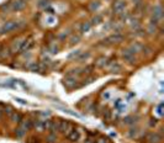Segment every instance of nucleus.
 I'll return each mask as SVG.
<instances>
[{
	"label": "nucleus",
	"instance_id": "nucleus-1",
	"mask_svg": "<svg viewBox=\"0 0 164 143\" xmlns=\"http://www.w3.org/2000/svg\"><path fill=\"white\" fill-rule=\"evenodd\" d=\"M20 26H21L20 22H16V21H8V22H5V24L0 27V35L9 33V32L16 30L17 27H20Z\"/></svg>",
	"mask_w": 164,
	"mask_h": 143
},
{
	"label": "nucleus",
	"instance_id": "nucleus-2",
	"mask_svg": "<svg viewBox=\"0 0 164 143\" xmlns=\"http://www.w3.org/2000/svg\"><path fill=\"white\" fill-rule=\"evenodd\" d=\"M122 40H123V36L116 32V33L111 35V36H109L107 38H105V40H104V45H114V43H120V42H122Z\"/></svg>",
	"mask_w": 164,
	"mask_h": 143
},
{
	"label": "nucleus",
	"instance_id": "nucleus-3",
	"mask_svg": "<svg viewBox=\"0 0 164 143\" xmlns=\"http://www.w3.org/2000/svg\"><path fill=\"white\" fill-rule=\"evenodd\" d=\"M125 9H126V3H125L123 0H117V1L114 3V5H112V10H114V13L117 14V15H120L121 13H123Z\"/></svg>",
	"mask_w": 164,
	"mask_h": 143
},
{
	"label": "nucleus",
	"instance_id": "nucleus-4",
	"mask_svg": "<svg viewBox=\"0 0 164 143\" xmlns=\"http://www.w3.org/2000/svg\"><path fill=\"white\" fill-rule=\"evenodd\" d=\"M162 16H163V9H162V6L157 5V6L154 8V10H153V20H152V24L157 25L158 21L162 19Z\"/></svg>",
	"mask_w": 164,
	"mask_h": 143
},
{
	"label": "nucleus",
	"instance_id": "nucleus-5",
	"mask_svg": "<svg viewBox=\"0 0 164 143\" xmlns=\"http://www.w3.org/2000/svg\"><path fill=\"white\" fill-rule=\"evenodd\" d=\"M67 137H68L69 141L77 142V141H79V138H80V133H79V131H77L75 128H72V129L67 133Z\"/></svg>",
	"mask_w": 164,
	"mask_h": 143
},
{
	"label": "nucleus",
	"instance_id": "nucleus-6",
	"mask_svg": "<svg viewBox=\"0 0 164 143\" xmlns=\"http://www.w3.org/2000/svg\"><path fill=\"white\" fill-rule=\"evenodd\" d=\"M122 57H123L127 62H130V63H134V62H136L134 53H132L130 48H127V49H123V51H122Z\"/></svg>",
	"mask_w": 164,
	"mask_h": 143
},
{
	"label": "nucleus",
	"instance_id": "nucleus-7",
	"mask_svg": "<svg viewBox=\"0 0 164 143\" xmlns=\"http://www.w3.org/2000/svg\"><path fill=\"white\" fill-rule=\"evenodd\" d=\"M73 126L70 125L69 121H59V126H58V131H61L62 133H68Z\"/></svg>",
	"mask_w": 164,
	"mask_h": 143
},
{
	"label": "nucleus",
	"instance_id": "nucleus-8",
	"mask_svg": "<svg viewBox=\"0 0 164 143\" xmlns=\"http://www.w3.org/2000/svg\"><path fill=\"white\" fill-rule=\"evenodd\" d=\"M25 6H26V1H24V0H15L14 3H11L13 11H21Z\"/></svg>",
	"mask_w": 164,
	"mask_h": 143
},
{
	"label": "nucleus",
	"instance_id": "nucleus-9",
	"mask_svg": "<svg viewBox=\"0 0 164 143\" xmlns=\"http://www.w3.org/2000/svg\"><path fill=\"white\" fill-rule=\"evenodd\" d=\"M33 45H35V42H33L32 40H31V41H26V40H25V41L22 42L21 48H20V52H22V53H24V52H29V51L33 47Z\"/></svg>",
	"mask_w": 164,
	"mask_h": 143
},
{
	"label": "nucleus",
	"instance_id": "nucleus-10",
	"mask_svg": "<svg viewBox=\"0 0 164 143\" xmlns=\"http://www.w3.org/2000/svg\"><path fill=\"white\" fill-rule=\"evenodd\" d=\"M64 84L68 88H74L77 85V79L73 75H67V78L64 79Z\"/></svg>",
	"mask_w": 164,
	"mask_h": 143
},
{
	"label": "nucleus",
	"instance_id": "nucleus-11",
	"mask_svg": "<svg viewBox=\"0 0 164 143\" xmlns=\"http://www.w3.org/2000/svg\"><path fill=\"white\" fill-rule=\"evenodd\" d=\"M33 126V122L31 120H22L21 122H20V127L24 128L25 131H29V129H31Z\"/></svg>",
	"mask_w": 164,
	"mask_h": 143
},
{
	"label": "nucleus",
	"instance_id": "nucleus-12",
	"mask_svg": "<svg viewBox=\"0 0 164 143\" xmlns=\"http://www.w3.org/2000/svg\"><path fill=\"white\" fill-rule=\"evenodd\" d=\"M148 141H149L150 143H159L161 141H162V137H161L158 133H150Z\"/></svg>",
	"mask_w": 164,
	"mask_h": 143
},
{
	"label": "nucleus",
	"instance_id": "nucleus-13",
	"mask_svg": "<svg viewBox=\"0 0 164 143\" xmlns=\"http://www.w3.org/2000/svg\"><path fill=\"white\" fill-rule=\"evenodd\" d=\"M10 116H11V120H13L14 122H19V124H20V122L22 121V115L19 113V112H13Z\"/></svg>",
	"mask_w": 164,
	"mask_h": 143
},
{
	"label": "nucleus",
	"instance_id": "nucleus-14",
	"mask_svg": "<svg viewBox=\"0 0 164 143\" xmlns=\"http://www.w3.org/2000/svg\"><path fill=\"white\" fill-rule=\"evenodd\" d=\"M90 27H91V24H90V22H83L82 26H80V32H82V33H85V32H88L90 30Z\"/></svg>",
	"mask_w": 164,
	"mask_h": 143
},
{
	"label": "nucleus",
	"instance_id": "nucleus-15",
	"mask_svg": "<svg viewBox=\"0 0 164 143\" xmlns=\"http://www.w3.org/2000/svg\"><path fill=\"white\" fill-rule=\"evenodd\" d=\"M99 8H100V3L99 1H91L90 5H89V10L90 11H96V10H99Z\"/></svg>",
	"mask_w": 164,
	"mask_h": 143
},
{
	"label": "nucleus",
	"instance_id": "nucleus-16",
	"mask_svg": "<svg viewBox=\"0 0 164 143\" xmlns=\"http://www.w3.org/2000/svg\"><path fill=\"white\" fill-rule=\"evenodd\" d=\"M58 126H59V122H56V121H51V125H49V131L52 133H54L57 129H58Z\"/></svg>",
	"mask_w": 164,
	"mask_h": 143
},
{
	"label": "nucleus",
	"instance_id": "nucleus-17",
	"mask_svg": "<svg viewBox=\"0 0 164 143\" xmlns=\"http://www.w3.org/2000/svg\"><path fill=\"white\" fill-rule=\"evenodd\" d=\"M106 61H107L106 57H100V58H98V61L95 62V64H96L98 67H105V65H106Z\"/></svg>",
	"mask_w": 164,
	"mask_h": 143
},
{
	"label": "nucleus",
	"instance_id": "nucleus-18",
	"mask_svg": "<svg viewBox=\"0 0 164 143\" xmlns=\"http://www.w3.org/2000/svg\"><path fill=\"white\" fill-rule=\"evenodd\" d=\"M100 22H102V16L101 15H95L93 17V20H91V25H99Z\"/></svg>",
	"mask_w": 164,
	"mask_h": 143
},
{
	"label": "nucleus",
	"instance_id": "nucleus-19",
	"mask_svg": "<svg viewBox=\"0 0 164 143\" xmlns=\"http://www.w3.org/2000/svg\"><path fill=\"white\" fill-rule=\"evenodd\" d=\"M22 42H24V41H17V43L15 42V43L13 45V47H11V51H13V52H19L21 46H22Z\"/></svg>",
	"mask_w": 164,
	"mask_h": 143
},
{
	"label": "nucleus",
	"instance_id": "nucleus-20",
	"mask_svg": "<svg viewBox=\"0 0 164 143\" xmlns=\"http://www.w3.org/2000/svg\"><path fill=\"white\" fill-rule=\"evenodd\" d=\"M79 41H80V35H73V36L70 37V43H72V45L78 43Z\"/></svg>",
	"mask_w": 164,
	"mask_h": 143
},
{
	"label": "nucleus",
	"instance_id": "nucleus-21",
	"mask_svg": "<svg viewBox=\"0 0 164 143\" xmlns=\"http://www.w3.org/2000/svg\"><path fill=\"white\" fill-rule=\"evenodd\" d=\"M29 69L30 70H32V72H40V64H37V63H32V64H30L29 65Z\"/></svg>",
	"mask_w": 164,
	"mask_h": 143
},
{
	"label": "nucleus",
	"instance_id": "nucleus-22",
	"mask_svg": "<svg viewBox=\"0 0 164 143\" xmlns=\"http://www.w3.org/2000/svg\"><path fill=\"white\" fill-rule=\"evenodd\" d=\"M25 132H26V131H25L24 128L19 127V128L16 129V131H15V135H16V137H19V138H21V137H22V136L25 135Z\"/></svg>",
	"mask_w": 164,
	"mask_h": 143
},
{
	"label": "nucleus",
	"instance_id": "nucleus-23",
	"mask_svg": "<svg viewBox=\"0 0 164 143\" xmlns=\"http://www.w3.org/2000/svg\"><path fill=\"white\" fill-rule=\"evenodd\" d=\"M94 69V67L93 65H89V67H86V68H84L80 73H86V74H90L91 73V70Z\"/></svg>",
	"mask_w": 164,
	"mask_h": 143
},
{
	"label": "nucleus",
	"instance_id": "nucleus-24",
	"mask_svg": "<svg viewBox=\"0 0 164 143\" xmlns=\"http://www.w3.org/2000/svg\"><path fill=\"white\" fill-rule=\"evenodd\" d=\"M47 141H48V143H54L56 141H57V137H56V135H54V133L49 135L48 138H47Z\"/></svg>",
	"mask_w": 164,
	"mask_h": 143
},
{
	"label": "nucleus",
	"instance_id": "nucleus-25",
	"mask_svg": "<svg viewBox=\"0 0 164 143\" xmlns=\"http://www.w3.org/2000/svg\"><path fill=\"white\" fill-rule=\"evenodd\" d=\"M120 70H121V65H118V64L116 63H114V67H112V68H111V72H114V73H117V72H120Z\"/></svg>",
	"mask_w": 164,
	"mask_h": 143
},
{
	"label": "nucleus",
	"instance_id": "nucleus-26",
	"mask_svg": "<svg viewBox=\"0 0 164 143\" xmlns=\"http://www.w3.org/2000/svg\"><path fill=\"white\" fill-rule=\"evenodd\" d=\"M89 57V53H80V57L78 58V61H82V59H86Z\"/></svg>",
	"mask_w": 164,
	"mask_h": 143
},
{
	"label": "nucleus",
	"instance_id": "nucleus-27",
	"mask_svg": "<svg viewBox=\"0 0 164 143\" xmlns=\"http://www.w3.org/2000/svg\"><path fill=\"white\" fill-rule=\"evenodd\" d=\"M96 143H109V140L105 138V137H101V138H99V141Z\"/></svg>",
	"mask_w": 164,
	"mask_h": 143
},
{
	"label": "nucleus",
	"instance_id": "nucleus-28",
	"mask_svg": "<svg viewBox=\"0 0 164 143\" xmlns=\"http://www.w3.org/2000/svg\"><path fill=\"white\" fill-rule=\"evenodd\" d=\"M24 1H26V3H27V1H29V0H24Z\"/></svg>",
	"mask_w": 164,
	"mask_h": 143
},
{
	"label": "nucleus",
	"instance_id": "nucleus-29",
	"mask_svg": "<svg viewBox=\"0 0 164 143\" xmlns=\"http://www.w3.org/2000/svg\"><path fill=\"white\" fill-rule=\"evenodd\" d=\"M86 143H91V142H90V141H88V142H86Z\"/></svg>",
	"mask_w": 164,
	"mask_h": 143
}]
</instances>
